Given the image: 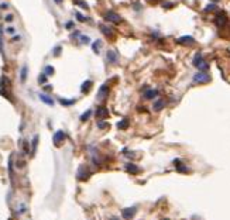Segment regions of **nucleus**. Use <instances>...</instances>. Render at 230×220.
Segmentation results:
<instances>
[{"mask_svg":"<svg viewBox=\"0 0 230 220\" xmlns=\"http://www.w3.org/2000/svg\"><path fill=\"white\" fill-rule=\"evenodd\" d=\"M192 81L193 82H196V83H207V82H210V76H209L206 72H202V71H201V72L193 75Z\"/></svg>","mask_w":230,"mask_h":220,"instance_id":"f257e3e1","label":"nucleus"},{"mask_svg":"<svg viewBox=\"0 0 230 220\" xmlns=\"http://www.w3.org/2000/svg\"><path fill=\"white\" fill-rule=\"evenodd\" d=\"M136 212H137V206H131V207H126V209H123L121 210V215H123V217L127 220L133 219V216L136 215Z\"/></svg>","mask_w":230,"mask_h":220,"instance_id":"f03ea898","label":"nucleus"},{"mask_svg":"<svg viewBox=\"0 0 230 220\" xmlns=\"http://www.w3.org/2000/svg\"><path fill=\"white\" fill-rule=\"evenodd\" d=\"M215 23H216L217 27H223L226 23H227V16H226V13H219L216 16V18H215Z\"/></svg>","mask_w":230,"mask_h":220,"instance_id":"7ed1b4c3","label":"nucleus"},{"mask_svg":"<svg viewBox=\"0 0 230 220\" xmlns=\"http://www.w3.org/2000/svg\"><path fill=\"white\" fill-rule=\"evenodd\" d=\"M105 18L107 21H112V23H120V21H121V18L119 17V14L113 13V11H107V13L105 14Z\"/></svg>","mask_w":230,"mask_h":220,"instance_id":"20e7f679","label":"nucleus"},{"mask_svg":"<svg viewBox=\"0 0 230 220\" xmlns=\"http://www.w3.org/2000/svg\"><path fill=\"white\" fill-rule=\"evenodd\" d=\"M178 44H182V45H192V44H195V38H193V37H189V35L181 37V38H178Z\"/></svg>","mask_w":230,"mask_h":220,"instance_id":"39448f33","label":"nucleus"},{"mask_svg":"<svg viewBox=\"0 0 230 220\" xmlns=\"http://www.w3.org/2000/svg\"><path fill=\"white\" fill-rule=\"evenodd\" d=\"M107 61H109L110 64H116V62L119 61V54L113 50H109L107 51Z\"/></svg>","mask_w":230,"mask_h":220,"instance_id":"423d86ee","label":"nucleus"},{"mask_svg":"<svg viewBox=\"0 0 230 220\" xmlns=\"http://www.w3.org/2000/svg\"><path fill=\"white\" fill-rule=\"evenodd\" d=\"M126 171L129 172V174H137L138 171H140V168H138L137 165H134V164H131V162H129V164H126Z\"/></svg>","mask_w":230,"mask_h":220,"instance_id":"0eeeda50","label":"nucleus"},{"mask_svg":"<svg viewBox=\"0 0 230 220\" xmlns=\"http://www.w3.org/2000/svg\"><path fill=\"white\" fill-rule=\"evenodd\" d=\"M202 61H205V60H203V55L201 54V52H198V54H195V57H193V60H192V65H193V66H196V68H198V66H199V64H201Z\"/></svg>","mask_w":230,"mask_h":220,"instance_id":"6e6552de","label":"nucleus"},{"mask_svg":"<svg viewBox=\"0 0 230 220\" xmlns=\"http://www.w3.org/2000/svg\"><path fill=\"white\" fill-rule=\"evenodd\" d=\"M157 96H158V90H155V89H147V92L144 93L146 99H154Z\"/></svg>","mask_w":230,"mask_h":220,"instance_id":"1a4fd4ad","label":"nucleus"},{"mask_svg":"<svg viewBox=\"0 0 230 220\" xmlns=\"http://www.w3.org/2000/svg\"><path fill=\"white\" fill-rule=\"evenodd\" d=\"M96 116L99 119H106V117L109 116V112L106 110V107H99L97 112H96Z\"/></svg>","mask_w":230,"mask_h":220,"instance_id":"9d476101","label":"nucleus"},{"mask_svg":"<svg viewBox=\"0 0 230 220\" xmlns=\"http://www.w3.org/2000/svg\"><path fill=\"white\" fill-rule=\"evenodd\" d=\"M165 105H167V103H165V100H164V99H158V100L154 103V110H155V112L162 110L164 107H165Z\"/></svg>","mask_w":230,"mask_h":220,"instance_id":"9b49d317","label":"nucleus"},{"mask_svg":"<svg viewBox=\"0 0 230 220\" xmlns=\"http://www.w3.org/2000/svg\"><path fill=\"white\" fill-rule=\"evenodd\" d=\"M107 95H109V87H107V85H102L100 90H99V99H105Z\"/></svg>","mask_w":230,"mask_h":220,"instance_id":"f8f14e48","label":"nucleus"},{"mask_svg":"<svg viewBox=\"0 0 230 220\" xmlns=\"http://www.w3.org/2000/svg\"><path fill=\"white\" fill-rule=\"evenodd\" d=\"M64 138H65V133L64 131H58V133H55V136H54V142H61V141H64Z\"/></svg>","mask_w":230,"mask_h":220,"instance_id":"ddd939ff","label":"nucleus"},{"mask_svg":"<svg viewBox=\"0 0 230 220\" xmlns=\"http://www.w3.org/2000/svg\"><path fill=\"white\" fill-rule=\"evenodd\" d=\"M40 99H41L44 103H47V105H50V106L54 105V100H52V99H50L47 95H40Z\"/></svg>","mask_w":230,"mask_h":220,"instance_id":"4468645a","label":"nucleus"},{"mask_svg":"<svg viewBox=\"0 0 230 220\" xmlns=\"http://www.w3.org/2000/svg\"><path fill=\"white\" fill-rule=\"evenodd\" d=\"M92 110L89 109V110H86V112H85V113H83L82 116H81V120H82V121H86L87 119H89V117H90V116H92Z\"/></svg>","mask_w":230,"mask_h":220,"instance_id":"2eb2a0df","label":"nucleus"},{"mask_svg":"<svg viewBox=\"0 0 230 220\" xmlns=\"http://www.w3.org/2000/svg\"><path fill=\"white\" fill-rule=\"evenodd\" d=\"M100 31L105 34V35H107V37H110L112 34H113V31L112 30H109V27H106V26H100Z\"/></svg>","mask_w":230,"mask_h":220,"instance_id":"dca6fc26","label":"nucleus"},{"mask_svg":"<svg viewBox=\"0 0 230 220\" xmlns=\"http://www.w3.org/2000/svg\"><path fill=\"white\" fill-rule=\"evenodd\" d=\"M127 126H129V120H127V119L121 120V121L117 124V127H119L120 130H123V128H127Z\"/></svg>","mask_w":230,"mask_h":220,"instance_id":"f3484780","label":"nucleus"},{"mask_svg":"<svg viewBox=\"0 0 230 220\" xmlns=\"http://www.w3.org/2000/svg\"><path fill=\"white\" fill-rule=\"evenodd\" d=\"M89 87H92V82H90V81H86V82L83 83V86H82V92L83 93H86V92L89 90Z\"/></svg>","mask_w":230,"mask_h":220,"instance_id":"a211bd4d","label":"nucleus"},{"mask_svg":"<svg viewBox=\"0 0 230 220\" xmlns=\"http://www.w3.org/2000/svg\"><path fill=\"white\" fill-rule=\"evenodd\" d=\"M176 170L179 171V172H188L189 168H186V167H185V165H182V162H181V165L176 164Z\"/></svg>","mask_w":230,"mask_h":220,"instance_id":"6ab92c4d","label":"nucleus"},{"mask_svg":"<svg viewBox=\"0 0 230 220\" xmlns=\"http://www.w3.org/2000/svg\"><path fill=\"white\" fill-rule=\"evenodd\" d=\"M5 20H6V23H13L14 21V14L7 13L6 14V17H5Z\"/></svg>","mask_w":230,"mask_h":220,"instance_id":"aec40b11","label":"nucleus"},{"mask_svg":"<svg viewBox=\"0 0 230 220\" xmlns=\"http://www.w3.org/2000/svg\"><path fill=\"white\" fill-rule=\"evenodd\" d=\"M6 32H7V34H16V32H17V30H16V27H14V26H9V27H7V30H6Z\"/></svg>","mask_w":230,"mask_h":220,"instance_id":"412c9836","label":"nucleus"},{"mask_svg":"<svg viewBox=\"0 0 230 220\" xmlns=\"http://www.w3.org/2000/svg\"><path fill=\"white\" fill-rule=\"evenodd\" d=\"M216 10V5H207V7H205V11H213Z\"/></svg>","mask_w":230,"mask_h":220,"instance_id":"4be33fe9","label":"nucleus"},{"mask_svg":"<svg viewBox=\"0 0 230 220\" xmlns=\"http://www.w3.org/2000/svg\"><path fill=\"white\" fill-rule=\"evenodd\" d=\"M99 45H100V41H96V42H93V51L95 52H99Z\"/></svg>","mask_w":230,"mask_h":220,"instance_id":"5701e85b","label":"nucleus"},{"mask_svg":"<svg viewBox=\"0 0 230 220\" xmlns=\"http://www.w3.org/2000/svg\"><path fill=\"white\" fill-rule=\"evenodd\" d=\"M26 78H27V66H24V69L21 71V79L26 81Z\"/></svg>","mask_w":230,"mask_h":220,"instance_id":"b1692460","label":"nucleus"},{"mask_svg":"<svg viewBox=\"0 0 230 220\" xmlns=\"http://www.w3.org/2000/svg\"><path fill=\"white\" fill-rule=\"evenodd\" d=\"M61 103H62V105H74L75 103V100H65V99H61Z\"/></svg>","mask_w":230,"mask_h":220,"instance_id":"393cba45","label":"nucleus"},{"mask_svg":"<svg viewBox=\"0 0 230 220\" xmlns=\"http://www.w3.org/2000/svg\"><path fill=\"white\" fill-rule=\"evenodd\" d=\"M20 40H21V37H20V35H16L14 38H10V42H13V44H14V42H19Z\"/></svg>","mask_w":230,"mask_h":220,"instance_id":"a878e982","label":"nucleus"},{"mask_svg":"<svg viewBox=\"0 0 230 220\" xmlns=\"http://www.w3.org/2000/svg\"><path fill=\"white\" fill-rule=\"evenodd\" d=\"M97 127H99V128H105V127H107V123H105V121H99V123H97Z\"/></svg>","mask_w":230,"mask_h":220,"instance_id":"bb28decb","label":"nucleus"},{"mask_svg":"<svg viewBox=\"0 0 230 220\" xmlns=\"http://www.w3.org/2000/svg\"><path fill=\"white\" fill-rule=\"evenodd\" d=\"M76 18H78V20H81V21H86V18L83 17L82 14H79V13H76Z\"/></svg>","mask_w":230,"mask_h":220,"instance_id":"cd10ccee","label":"nucleus"},{"mask_svg":"<svg viewBox=\"0 0 230 220\" xmlns=\"http://www.w3.org/2000/svg\"><path fill=\"white\" fill-rule=\"evenodd\" d=\"M0 7H2L3 10H7V9H9V5H7V3H2V5H0Z\"/></svg>","mask_w":230,"mask_h":220,"instance_id":"c85d7f7f","label":"nucleus"},{"mask_svg":"<svg viewBox=\"0 0 230 220\" xmlns=\"http://www.w3.org/2000/svg\"><path fill=\"white\" fill-rule=\"evenodd\" d=\"M47 72H48V75H52V72H54V69L51 68V66H47Z\"/></svg>","mask_w":230,"mask_h":220,"instance_id":"c756f323","label":"nucleus"},{"mask_svg":"<svg viewBox=\"0 0 230 220\" xmlns=\"http://www.w3.org/2000/svg\"><path fill=\"white\" fill-rule=\"evenodd\" d=\"M38 81H40V82H44V81H47V78H45V73H44V75H41Z\"/></svg>","mask_w":230,"mask_h":220,"instance_id":"7c9ffc66","label":"nucleus"},{"mask_svg":"<svg viewBox=\"0 0 230 220\" xmlns=\"http://www.w3.org/2000/svg\"><path fill=\"white\" fill-rule=\"evenodd\" d=\"M55 2H58V3H62V0H55Z\"/></svg>","mask_w":230,"mask_h":220,"instance_id":"2f4dec72","label":"nucleus"},{"mask_svg":"<svg viewBox=\"0 0 230 220\" xmlns=\"http://www.w3.org/2000/svg\"><path fill=\"white\" fill-rule=\"evenodd\" d=\"M112 220H119V219H112Z\"/></svg>","mask_w":230,"mask_h":220,"instance_id":"473e14b6","label":"nucleus"}]
</instances>
